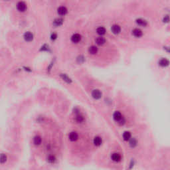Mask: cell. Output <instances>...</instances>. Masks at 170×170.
Instances as JSON below:
<instances>
[{
  "label": "cell",
  "instance_id": "cell-21",
  "mask_svg": "<svg viewBox=\"0 0 170 170\" xmlns=\"http://www.w3.org/2000/svg\"><path fill=\"white\" fill-rule=\"evenodd\" d=\"M6 161V156L4 154H1V163H3Z\"/></svg>",
  "mask_w": 170,
  "mask_h": 170
},
{
  "label": "cell",
  "instance_id": "cell-18",
  "mask_svg": "<svg viewBox=\"0 0 170 170\" xmlns=\"http://www.w3.org/2000/svg\"><path fill=\"white\" fill-rule=\"evenodd\" d=\"M33 142H34V144L35 145H39L42 142V139H41V137L40 136H37L34 137V141Z\"/></svg>",
  "mask_w": 170,
  "mask_h": 170
},
{
  "label": "cell",
  "instance_id": "cell-22",
  "mask_svg": "<svg viewBox=\"0 0 170 170\" xmlns=\"http://www.w3.org/2000/svg\"><path fill=\"white\" fill-rule=\"evenodd\" d=\"M163 22L164 23H167L169 22L170 21V17L169 15H165V16L164 17V18H163Z\"/></svg>",
  "mask_w": 170,
  "mask_h": 170
},
{
  "label": "cell",
  "instance_id": "cell-17",
  "mask_svg": "<svg viewBox=\"0 0 170 170\" xmlns=\"http://www.w3.org/2000/svg\"><path fill=\"white\" fill-rule=\"evenodd\" d=\"M63 19H60V18H59V19H56L53 21V25H55V26H56V27H59V26H60V25H61L62 24H63Z\"/></svg>",
  "mask_w": 170,
  "mask_h": 170
},
{
  "label": "cell",
  "instance_id": "cell-1",
  "mask_svg": "<svg viewBox=\"0 0 170 170\" xmlns=\"http://www.w3.org/2000/svg\"><path fill=\"white\" fill-rule=\"evenodd\" d=\"M17 9L20 12H23L27 9V5L23 1H19V3H17Z\"/></svg>",
  "mask_w": 170,
  "mask_h": 170
},
{
  "label": "cell",
  "instance_id": "cell-20",
  "mask_svg": "<svg viewBox=\"0 0 170 170\" xmlns=\"http://www.w3.org/2000/svg\"><path fill=\"white\" fill-rule=\"evenodd\" d=\"M76 120H77L78 123H80V122H82V121L84 120V118H83L82 116L78 115L77 116V118H76Z\"/></svg>",
  "mask_w": 170,
  "mask_h": 170
},
{
  "label": "cell",
  "instance_id": "cell-2",
  "mask_svg": "<svg viewBox=\"0 0 170 170\" xmlns=\"http://www.w3.org/2000/svg\"><path fill=\"white\" fill-rule=\"evenodd\" d=\"M92 97L94 99H96V100L100 99L102 96L101 92L99 91V90H97V89L96 90H94L92 91Z\"/></svg>",
  "mask_w": 170,
  "mask_h": 170
},
{
  "label": "cell",
  "instance_id": "cell-26",
  "mask_svg": "<svg viewBox=\"0 0 170 170\" xmlns=\"http://www.w3.org/2000/svg\"><path fill=\"white\" fill-rule=\"evenodd\" d=\"M165 49L167 50V51H168V52H170V48H167V47H165Z\"/></svg>",
  "mask_w": 170,
  "mask_h": 170
},
{
  "label": "cell",
  "instance_id": "cell-24",
  "mask_svg": "<svg viewBox=\"0 0 170 170\" xmlns=\"http://www.w3.org/2000/svg\"><path fill=\"white\" fill-rule=\"evenodd\" d=\"M49 161L50 162H53L55 161V157L53 156H50L49 157Z\"/></svg>",
  "mask_w": 170,
  "mask_h": 170
},
{
  "label": "cell",
  "instance_id": "cell-11",
  "mask_svg": "<svg viewBox=\"0 0 170 170\" xmlns=\"http://www.w3.org/2000/svg\"><path fill=\"white\" fill-rule=\"evenodd\" d=\"M78 139V134L76 132H71L69 134V140L72 142H74Z\"/></svg>",
  "mask_w": 170,
  "mask_h": 170
},
{
  "label": "cell",
  "instance_id": "cell-23",
  "mask_svg": "<svg viewBox=\"0 0 170 170\" xmlns=\"http://www.w3.org/2000/svg\"><path fill=\"white\" fill-rule=\"evenodd\" d=\"M136 144H137V142H136V141L134 139L131 140L130 142V145H131L132 147H134L135 145H136Z\"/></svg>",
  "mask_w": 170,
  "mask_h": 170
},
{
  "label": "cell",
  "instance_id": "cell-7",
  "mask_svg": "<svg viewBox=\"0 0 170 170\" xmlns=\"http://www.w3.org/2000/svg\"><path fill=\"white\" fill-rule=\"evenodd\" d=\"M113 117H114V120L116 121V122H120L123 119L122 115V114H121L120 112H116L114 114Z\"/></svg>",
  "mask_w": 170,
  "mask_h": 170
},
{
  "label": "cell",
  "instance_id": "cell-5",
  "mask_svg": "<svg viewBox=\"0 0 170 170\" xmlns=\"http://www.w3.org/2000/svg\"><path fill=\"white\" fill-rule=\"evenodd\" d=\"M80 40H81V36L79 34H78V33L74 34L72 36L71 41L72 43H78Z\"/></svg>",
  "mask_w": 170,
  "mask_h": 170
},
{
  "label": "cell",
  "instance_id": "cell-13",
  "mask_svg": "<svg viewBox=\"0 0 170 170\" xmlns=\"http://www.w3.org/2000/svg\"><path fill=\"white\" fill-rule=\"evenodd\" d=\"M105 42H106V40H105V39H104V37H99L98 38H96V44L98 45H104V43H105Z\"/></svg>",
  "mask_w": 170,
  "mask_h": 170
},
{
  "label": "cell",
  "instance_id": "cell-9",
  "mask_svg": "<svg viewBox=\"0 0 170 170\" xmlns=\"http://www.w3.org/2000/svg\"><path fill=\"white\" fill-rule=\"evenodd\" d=\"M111 157H112V159L114 162H118L121 160L120 154H119L118 153H114L112 155Z\"/></svg>",
  "mask_w": 170,
  "mask_h": 170
},
{
  "label": "cell",
  "instance_id": "cell-12",
  "mask_svg": "<svg viewBox=\"0 0 170 170\" xmlns=\"http://www.w3.org/2000/svg\"><path fill=\"white\" fill-rule=\"evenodd\" d=\"M136 23L137 25L142 26V27H145L147 25V21L145 19H138L136 20Z\"/></svg>",
  "mask_w": 170,
  "mask_h": 170
},
{
  "label": "cell",
  "instance_id": "cell-16",
  "mask_svg": "<svg viewBox=\"0 0 170 170\" xmlns=\"http://www.w3.org/2000/svg\"><path fill=\"white\" fill-rule=\"evenodd\" d=\"M96 32L98 35H103L106 33V29L105 28L103 27H99L98 28H97L96 29Z\"/></svg>",
  "mask_w": 170,
  "mask_h": 170
},
{
  "label": "cell",
  "instance_id": "cell-10",
  "mask_svg": "<svg viewBox=\"0 0 170 170\" xmlns=\"http://www.w3.org/2000/svg\"><path fill=\"white\" fill-rule=\"evenodd\" d=\"M24 39H25V41H31L33 39V34L31 33H30V32H27V33H25V35H24Z\"/></svg>",
  "mask_w": 170,
  "mask_h": 170
},
{
  "label": "cell",
  "instance_id": "cell-3",
  "mask_svg": "<svg viewBox=\"0 0 170 170\" xmlns=\"http://www.w3.org/2000/svg\"><path fill=\"white\" fill-rule=\"evenodd\" d=\"M57 13L59 15H61V16L65 15L66 13H67V9L64 6H61V7L58 8Z\"/></svg>",
  "mask_w": 170,
  "mask_h": 170
},
{
  "label": "cell",
  "instance_id": "cell-25",
  "mask_svg": "<svg viewBox=\"0 0 170 170\" xmlns=\"http://www.w3.org/2000/svg\"><path fill=\"white\" fill-rule=\"evenodd\" d=\"M56 38H57V35H56L55 33L52 34V35H51V39H52V40H55Z\"/></svg>",
  "mask_w": 170,
  "mask_h": 170
},
{
  "label": "cell",
  "instance_id": "cell-8",
  "mask_svg": "<svg viewBox=\"0 0 170 170\" xmlns=\"http://www.w3.org/2000/svg\"><path fill=\"white\" fill-rule=\"evenodd\" d=\"M132 34L133 35L136 37H140L142 36V31L140 30V29H134L132 31Z\"/></svg>",
  "mask_w": 170,
  "mask_h": 170
},
{
  "label": "cell",
  "instance_id": "cell-14",
  "mask_svg": "<svg viewBox=\"0 0 170 170\" xmlns=\"http://www.w3.org/2000/svg\"><path fill=\"white\" fill-rule=\"evenodd\" d=\"M88 52L91 55H95L98 52V48L96 46H92V47H89Z\"/></svg>",
  "mask_w": 170,
  "mask_h": 170
},
{
  "label": "cell",
  "instance_id": "cell-27",
  "mask_svg": "<svg viewBox=\"0 0 170 170\" xmlns=\"http://www.w3.org/2000/svg\"><path fill=\"white\" fill-rule=\"evenodd\" d=\"M6 1H9V0H6Z\"/></svg>",
  "mask_w": 170,
  "mask_h": 170
},
{
  "label": "cell",
  "instance_id": "cell-4",
  "mask_svg": "<svg viewBox=\"0 0 170 170\" xmlns=\"http://www.w3.org/2000/svg\"><path fill=\"white\" fill-rule=\"evenodd\" d=\"M111 31L115 35H118L119 33H120L121 31V28L118 25H112V27H111Z\"/></svg>",
  "mask_w": 170,
  "mask_h": 170
},
{
  "label": "cell",
  "instance_id": "cell-19",
  "mask_svg": "<svg viewBox=\"0 0 170 170\" xmlns=\"http://www.w3.org/2000/svg\"><path fill=\"white\" fill-rule=\"evenodd\" d=\"M130 137H131V134L129 132H125L123 134V138L124 140L128 141L130 139Z\"/></svg>",
  "mask_w": 170,
  "mask_h": 170
},
{
  "label": "cell",
  "instance_id": "cell-6",
  "mask_svg": "<svg viewBox=\"0 0 170 170\" xmlns=\"http://www.w3.org/2000/svg\"><path fill=\"white\" fill-rule=\"evenodd\" d=\"M159 65L162 67H166L170 65V61L167 60V59L163 58L162 59H160L159 61Z\"/></svg>",
  "mask_w": 170,
  "mask_h": 170
},
{
  "label": "cell",
  "instance_id": "cell-15",
  "mask_svg": "<svg viewBox=\"0 0 170 170\" xmlns=\"http://www.w3.org/2000/svg\"><path fill=\"white\" fill-rule=\"evenodd\" d=\"M94 144L96 146H99L101 145L102 144V139L100 137H95L94 138Z\"/></svg>",
  "mask_w": 170,
  "mask_h": 170
}]
</instances>
